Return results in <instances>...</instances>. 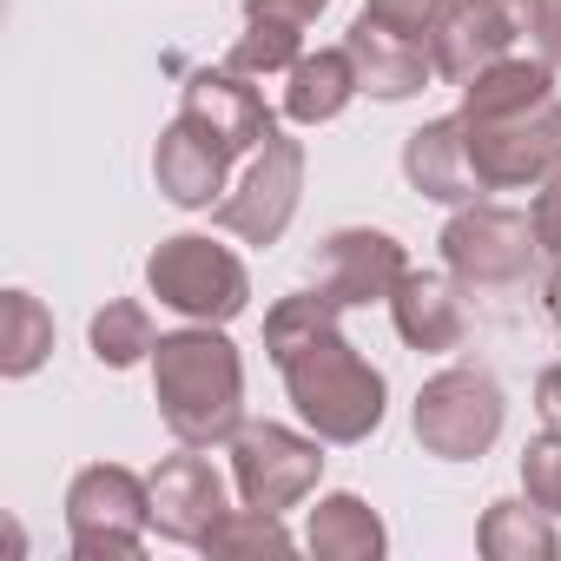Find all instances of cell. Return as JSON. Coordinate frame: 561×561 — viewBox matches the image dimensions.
Listing matches in <instances>:
<instances>
[{"instance_id": "5bb4252c", "label": "cell", "mask_w": 561, "mask_h": 561, "mask_svg": "<svg viewBox=\"0 0 561 561\" xmlns=\"http://www.w3.org/2000/svg\"><path fill=\"white\" fill-rule=\"evenodd\" d=\"M331 8V0H251L244 14V41L231 47V73H291L305 60V27Z\"/></svg>"}, {"instance_id": "277c9868", "label": "cell", "mask_w": 561, "mask_h": 561, "mask_svg": "<svg viewBox=\"0 0 561 561\" xmlns=\"http://www.w3.org/2000/svg\"><path fill=\"white\" fill-rule=\"evenodd\" d=\"M462 139H469V165L482 179V192H515V185H541L561 165V100H535L522 113H495V119H469L462 113Z\"/></svg>"}, {"instance_id": "2e32d148", "label": "cell", "mask_w": 561, "mask_h": 561, "mask_svg": "<svg viewBox=\"0 0 561 561\" xmlns=\"http://www.w3.org/2000/svg\"><path fill=\"white\" fill-rule=\"evenodd\" d=\"M185 113L198 119V126H211L231 152H257L271 133H277V119H271V106L257 100V87H244V73H198L192 87H185Z\"/></svg>"}, {"instance_id": "5b68a950", "label": "cell", "mask_w": 561, "mask_h": 561, "mask_svg": "<svg viewBox=\"0 0 561 561\" xmlns=\"http://www.w3.org/2000/svg\"><path fill=\"white\" fill-rule=\"evenodd\" d=\"M548 8H554V0H449L443 21H436V34H430L436 73L456 80V87H469L482 67L508 60L515 41L541 34L548 27Z\"/></svg>"}, {"instance_id": "ac0fdd59", "label": "cell", "mask_w": 561, "mask_h": 561, "mask_svg": "<svg viewBox=\"0 0 561 561\" xmlns=\"http://www.w3.org/2000/svg\"><path fill=\"white\" fill-rule=\"evenodd\" d=\"M390 318H397V337L410 351H456L462 344V298L449 291V277H436V271H403L397 277Z\"/></svg>"}, {"instance_id": "30bf717a", "label": "cell", "mask_w": 561, "mask_h": 561, "mask_svg": "<svg viewBox=\"0 0 561 561\" xmlns=\"http://www.w3.org/2000/svg\"><path fill=\"white\" fill-rule=\"evenodd\" d=\"M298 192H305V146L271 133L257 152H251V172L238 179L231 198H218V225L238 231L244 244H277L298 211Z\"/></svg>"}, {"instance_id": "603a6c76", "label": "cell", "mask_w": 561, "mask_h": 561, "mask_svg": "<svg viewBox=\"0 0 561 561\" xmlns=\"http://www.w3.org/2000/svg\"><path fill=\"white\" fill-rule=\"evenodd\" d=\"M0 318H8V337H0V370H8V377H34L47 364V351H54V318L27 291H8Z\"/></svg>"}, {"instance_id": "9a60e30c", "label": "cell", "mask_w": 561, "mask_h": 561, "mask_svg": "<svg viewBox=\"0 0 561 561\" xmlns=\"http://www.w3.org/2000/svg\"><path fill=\"white\" fill-rule=\"evenodd\" d=\"M344 47H351V60H357L364 93H377V100H410V93H423V87L436 80L430 47L410 41V34H390V27L370 21V14H357V27H351Z\"/></svg>"}, {"instance_id": "f1b7e54d", "label": "cell", "mask_w": 561, "mask_h": 561, "mask_svg": "<svg viewBox=\"0 0 561 561\" xmlns=\"http://www.w3.org/2000/svg\"><path fill=\"white\" fill-rule=\"evenodd\" d=\"M535 403H541V416H548V423H561V364H554V370H541Z\"/></svg>"}, {"instance_id": "7a4b0ae2", "label": "cell", "mask_w": 561, "mask_h": 561, "mask_svg": "<svg viewBox=\"0 0 561 561\" xmlns=\"http://www.w3.org/2000/svg\"><path fill=\"white\" fill-rule=\"evenodd\" d=\"M152 390H159L165 430L185 449H218L244 430V364H238L231 337H218V324L159 337Z\"/></svg>"}, {"instance_id": "44dd1931", "label": "cell", "mask_w": 561, "mask_h": 561, "mask_svg": "<svg viewBox=\"0 0 561 561\" xmlns=\"http://www.w3.org/2000/svg\"><path fill=\"white\" fill-rule=\"evenodd\" d=\"M311 554L324 561H377L383 554V522L370 515L364 495H324L311 508Z\"/></svg>"}, {"instance_id": "4fadbf2b", "label": "cell", "mask_w": 561, "mask_h": 561, "mask_svg": "<svg viewBox=\"0 0 561 561\" xmlns=\"http://www.w3.org/2000/svg\"><path fill=\"white\" fill-rule=\"evenodd\" d=\"M231 159H238V152H231L211 126H198L192 113H179V119L165 126L159 152H152V172H159V192H165L172 205L205 211V205L225 192V165H231Z\"/></svg>"}, {"instance_id": "484cf974", "label": "cell", "mask_w": 561, "mask_h": 561, "mask_svg": "<svg viewBox=\"0 0 561 561\" xmlns=\"http://www.w3.org/2000/svg\"><path fill=\"white\" fill-rule=\"evenodd\" d=\"M522 482H528V502H541L548 515H561V423H548V430L528 443Z\"/></svg>"}, {"instance_id": "4316f807", "label": "cell", "mask_w": 561, "mask_h": 561, "mask_svg": "<svg viewBox=\"0 0 561 561\" xmlns=\"http://www.w3.org/2000/svg\"><path fill=\"white\" fill-rule=\"evenodd\" d=\"M443 8H449V0H364L370 21H383L390 34H410V41H430L436 21H443Z\"/></svg>"}, {"instance_id": "d4e9b609", "label": "cell", "mask_w": 561, "mask_h": 561, "mask_svg": "<svg viewBox=\"0 0 561 561\" xmlns=\"http://www.w3.org/2000/svg\"><path fill=\"white\" fill-rule=\"evenodd\" d=\"M205 554H291V535H285V522H277L271 508H231L211 528Z\"/></svg>"}, {"instance_id": "e0dca14e", "label": "cell", "mask_w": 561, "mask_h": 561, "mask_svg": "<svg viewBox=\"0 0 561 561\" xmlns=\"http://www.w3.org/2000/svg\"><path fill=\"white\" fill-rule=\"evenodd\" d=\"M403 172H410L416 192H430V198H443V205H469V198L482 192V179H476V165H469L462 113H456V119H430L423 133H410Z\"/></svg>"}, {"instance_id": "8fae6325", "label": "cell", "mask_w": 561, "mask_h": 561, "mask_svg": "<svg viewBox=\"0 0 561 561\" xmlns=\"http://www.w3.org/2000/svg\"><path fill=\"white\" fill-rule=\"evenodd\" d=\"M403 244L390 231H337L318 244L311 257V291L331 298L337 311L351 305H370V298H390L397 291V277H403Z\"/></svg>"}, {"instance_id": "6da1fadb", "label": "cell", "mask_w": 561, "mask_h": 561, "mask_svg": "<svg viewBox=\"0 0 561 561\" xmlns=\"http://www.w3.org/2000/svg\"><path fill=\"white\" fill-rule=\"evenodd\" d=\"M264 351L285 370L298 416L324 443H364L383 423V377L344 344L331 298H318V291L285 298L264 318Z\"/></svg>"}, {"instance_id": "83f0119b", "label": "cell", "mask_w": 561, "mask_h": 561, "mask_svg": "<svg viewBox=\"0 0 561 561\" xmlns=\"http://www.w3.org/2000/svg\"><path fill=\"white\" fill-rule=\"evenodd\" d=\"M528 218H535L541 251H548V257H561V165L541 179V198H535V211H528Z\"/></svg>"}, {"instance_id": "ba28073f", "label": "cell", "mask_w": 561, "mask_h": 561, "mask_svg": "<svg viewBox=\"0 0 561 561\" xmlns=\"http://www.w3.org/2000/svg\"><path fill=\"white\" fill-rule=\"evenodd\" d=\"M495 436H502V390H495L489 370L456 364V370H443V377L423 383V397H416V443H423L430 456L469 462V456H482Z\"/></svg>"}, {"instance_id": "4dcf8cb0", "label": "cell", "mask_w": 561, "mask_h": 561, "mask_svg": "<svg viewBox=\"0 0 561 561\" xmlns=\"http://www.w3.org/2000/svg\"><path fill=\"white\" fill-rule=\"evenodd\" d=\"M548 318H554V331H561V271L548 277Z\"/></svg>"}, {"instance_id": "9c48e42d", "label": "cell", "mask_w": 561, "mask_h": 561, "mask_svg": "<svg viewBox=\"0 0 561 561\" xmlns=\"http://www.w3.org/2000/svg\"><path fill=\"white\" fill-rule=\"evenodd\" d=\"M535 218L508 211V205H469L449 218L443 231V257L449 271L462 277V285H482V291H502V285H522V277L535 271Z\"/></svg>"}, {"instance_id": "3957f363", "label": "cell", "mask_w": 561, "mask_h": 561, "mask_svg": "<svg viewBox=\"0 0 561 561\" xmlns=\"http://www.w3.org/2000/svg\"><path fill=\"white\" fill-rule=\"evenodd\" d=\"M146 285H152V298H159L165 311H179V318H192V324H231V318L251 305L244 264H238L225 244L198 238V231L165 238V244L146 257Z\"/></svg>"}, {"instance_id": "d6986e66", "label": "cell", "mask_w": 561, "mask_h": 561, "mask_svg": "<svg viewBox=\"0 0 561 561\" xmlns=\"http://www.w3.org/2000/svg\"><path fill=\"white\" fill-rule=\"evenodd\" d=\"M357 93H364V80H357L351 47H318V54H305V60L291 67L285 119H298V126H324V119H337Z\"/></svg>"}, {"instance_id": "cb8c5ba5", "label": "cell", "mask_w": 561, "mask_h": 561, "mask_svg": "<svg viewBox=\"0 0 561 561\" xmlns=\"http://www.w3.org/2000/svg\"><path fill=\"white\" fill-rule=\"evenodd\" d=\"M152 351H159V337H152L146 305L119 298V305H106V311L93 318V357H100L106 370H126V364H139V357H152Z\"/></svg>"}, {"instance_id": "7c38bea8", "label": "cell", "mask_w": 561, "mask_h": 561, "mask_svg": "<svg viewBox=\"0 0 561 561\" xmlns=\"http://www.w3.org/2000/svg\"><path fill=\"white\" fill-rule=\"evenodd\" d=\"M231 515V502H225V482H218V469L192 449V456H172V462H159V476H152V528L165 535V541H185V548H205L211 541V528Z\"/></svg>"}, {"instance_id": "f546056e", "label": "cell", "mask_w": 561, "mask_h": 561, "mask_svg": "<svg viewBox=\"0 0 561 561\" xmlns=\"http://www.w3.org/2000/svg\"><path fill=\"white\" fill-rule=\"evenodd\" d=\"M541 47H548V67H561V0L548 8V27H541Z\"/></svg>"}, {"instance_id": "ffe728a7", "label": "cell", "mask_w": 561, "mask_h": 561, "mask_svg": "<svg viewBox=\"0 0 561 561\" xmlns=\"http://www.w3.org/2000/svg\"><path fill=\"white\" fill-rule=\"evenodd\" d=\"M548 93H554V67L508 54V60L482 67V73L462 87V113H469V119H495V113H522V106H535V100H548Z\"/></svg>"}, {"instance_id": "7402d4cb", "label": "cell", "mask_w": 561, "mask_h": 561, "mask_svg": "<svg viewBox=\"0 0 561 561\" xmlns=\"http://www.w3.org/2000/svg\"><path fill=\"white\" fill-rule=\"evenodd\" d=\"M476 541H482V554L489 561H548L561 541H554V528H548V508L541 502H495L489 515H482V528H476Z\"/></svg>"}, {"instance_id": "52a82bcc", "label": "cell", "mask_w": 561, "mask_h": 561, "mask_svg": "<svg viewBox=\"0 0 561 561\" xmlns=\"http://www.w3.org/2000/svg\"><path fill=\"white\" fill-rule=\"evenodd\" d=\"M324 436H298L285 423H244L231 436V476H238V495L244 508H271V515H285L298 508L318 476H324Z\"/></svg>"}, {"instance_id": "8992f818", "label": "cell", "mask_w": 561, "mask_h": 561, "mask_svg": "<svg viewBox=\"0 0 561 561\" xmlns=\"http://www.w3.org/2000/svg\"><path fill=\"white\" fill-rule=\"evenodd\" d=\"M67 528H73V554L80 561L139 554L146 548V528H152V482H139L119 462L80 469L73 489H67Z\"/></svg>"}]
</instances>
